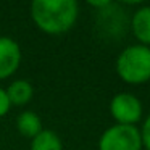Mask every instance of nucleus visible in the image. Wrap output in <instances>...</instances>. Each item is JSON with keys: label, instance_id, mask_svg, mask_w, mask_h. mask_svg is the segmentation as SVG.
<instances>
[{"label": "nucleus", "instance_id": "9d476101", "mask_svg": "<svg viewBox=\"0 0 150 150\" xmlns=\"http://www.w3.org/2000/svg\"><path fill=\"white\" fill-rule=\"evenodd\" d=\"M140 139H142V147H145V150H150V115L144 120L142 127H140Z\"/></svg>", "mask_w": 150, "mask_h": 150}, {"label": "nucleus", "instance_id": "423d86ee", "mask_svg": "<svg viewBox=\"0 0 150 150\" xmlns=\"http://www.w3.org/2000/svg\"><path fill=\"white\" fill-rule=\"evenodd\" d=\"M131 31L140 45L150 47V5H144L134 11L131 18Z\"/></svg>", "mask_w": 150, "mask_h": 150}, {"label": "nucleus", "instance_id": "6e6552de", "mask_svg": "<svg viewBox=\"0 0 150 150\" xmlns=\"http://www.w3.org/2000/svg\"><path fill=\"white\" fill-rule=\"evenodd\" d=\"M16 129L20 131V134H23L24 137H36L40 131L44 129L42 127V121H40V116L36 113V111H21L16 118Z\"/></svg>", "mask_w": 150, "mask_h": 150}, {"label": "nucleus", "instance_id": "f8f14e48", "mask_svg": "<svg viewBox=\"0 0 150 150\" xmlns=\"http://www.w3.org/2000/svg\"><path fill=\"white\" fill-rule=\"evenodd\" d=\"M110 4H111L110 0H102V2H89V5H91V7L98 8V10H103V8L108 7Z\"/></svg>", "mask_w": 150, "mask_h": 150}, {"label": "nucleus", "instance_id": "f257e3e1", "mask_svg": "<svg viewBox=\"0 0 150 150\" xmlns=\"http://www.w3.org/2000/svg\"><path fill=\"white\" fill-rule=\"evenodd\" d=\"M29 11L42 33L58 36L73 29L79 16V5L76 0H34Z\"/></svg>", "mask_w": 150, "mask_h": 150}, {"label": "nucleus", "instance_id": "f03ea898", "mask_svg": "<svg viewBox=\"0 0 150 150\" xmlns=\"http://www.w3.org/2000/svg\"><path fill=\"white\" fill-rule=\"evenodd\" d=\"M116 74L126 84H144L150 81V47L129 45L120 52L116 58Z\"/></svg>", "mask_w": 150, "mask_h": 150}, {"label": "nucleus", "instance_id": "7ed1b4c3", "mask_svg": "<svg viewBox=\"0 0 150 150\" xmlns=\"http://www.w3.org/2000/svg\"><path fill=\"white\" fill-rule=\"evenodd\" d=\"M98 150H142V139L137 126L113 124L98 139Z\"/></svg>", "mask_w": 150, "mask_h": 150}, {"label": "nucleus", "instance_id": "20e7f679", "mask_svg": "<svg viewBox=\"0 0 150 150\" xmlns=\"http://www.w3.org/2000/svg\"><path fill=\"white\" fill-rule=\"evenodd\" d=\"M142 103L134 94L120 92L110 100V115L116 124L136 126L142 118Z\"/></svg>", "mask_w": 150, "mask_h": 150}, {"label": "nucleus", "instance_id": "9b49d317", "mask_svg": "<svg viewBox=\"0 0 150 150\" xmlns=\"http://www.w3.org/2000/svg\"><path fill=\"white\" fill-rule=\"evenodd\" d=\"M11 105L8 102V97H7V92H5L4 87H0V118L5 116V115L10 111Z\"/></svg>", "mask_w": 150, "mask_h": 150}, {"label": "nucleus", "instance_id": "1a4fd4ad", "mask_svg": "<svg viewBox=\"0 0 150 150\" xmlns=\"http://www.w3.org/2000/svg\"><path fill=\"white\" fill-rule=\"evenodd\" d=\"M31 150H63V144L53 131L42 129L31 139Z\"/></svg>", "mask_w": 150, "mask_h": 150}, {"label": "nucleus", "instance_id": "0eeeda50", "mask_svg": "<svg viewBox=\"0 0 150 150\" xmlns=\"http://www.w3.org/2000/svg\"><path fill=\"white\" fill-rule=\"evenodd\" d=\"M7 97L11 107H24L26 103H29L31 98L34 95V87L29 81L26 79H15L13 82H10L7 89Z\"/></svg>", "mask_w": 150, "mask_h": 150}, {"label": "nucleus", "instance_id": "39448f33", "mask_svg": "<svg viewBox=\"0 0 150 150\" xmlns=\"http://www.w3.org/2000/svg\"><path fill=\"white\" fill-rule=\"evenodd\" d=\"M21 65V47L15 39L0 36V81L13 76Z\"/></svg>", "mask_w": 150, "mask_h": 150}]
</instances>
